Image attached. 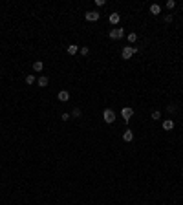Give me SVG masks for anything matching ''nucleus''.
<instances>
[{
  "label": "nucleus",
  "mask_w": 183,
  "mask_h": 205,
  "mask_svg": "<svg viewBox=\"0 0 183 205\" xmlns=\"http://www.w3.org/2000/svg\"><path fill=\"white\" fill-rule=\"evenodd\" d=\"M135 53H137V48H134V46H125L123 51H121V57H123L125 60H128V59H132Z\"/></svg>",
  "instance_id": "f257e3e1"
},
{
  "label": "nucleus",
  "mask_w": 183,
  "mask_h": 205,
  "mask_svg": "<svg viewBox=\"0 0 183 205\" xmlns=\"http://www.w3.org/2000/svg\"><path fill=\"white\" fill-rule=\"evenodd\" d=\"M103 119H104V123L112 125V123L116 121V112H114V110H110V108H106V110L103 112Z\"/></svg>",
  "instance_id": "f03ea898"
},
{
  "label": "nucleus",
  "mask_w": 183,
  "mask_h": 205,
  "mask_svg": "<svg viewBox=\"0 0 183 205\" xmlns=\"http://www.w3.org/2000/svg\"><path fill=\"white\" fill-rule=\"evenodd\" d=\"M123 35H125V29L123 28H114V29H110V39H114V40L123 39Z\"/></svg>",
  "instance_id": "7ed1b4c3"
},
{
  "label": "nucleus",
  "mask_w": 183,
  "mask_h": 205,
  "mask_svg": "<svg viewBox=\"0 0 183 205\" xmlns=\"http://www.w3.org/2000/svg\"><path fill=\"white\" fill-rule=\"evenodd\" d=\"M99 17H101L99 11H86V15H84L88 22H95V20H99Z\"/></svg>",
  "instance_id": "20e7f679"
},
{
  "label": "nucleus",
  "mask_w": 183,
  "mask_h": 205,
  "mask_svg": "<svg viewBox=\"0 0 183 205\" xmlns=\"http://www.w3.org/2000/svg\"><path fill=\"white\" fill-rule=\"evenodd\" d=\"M121 115H123V119H125V121H130V117L134 115V108H130V106L123 108V110H121Z\"/></svg>",
  "instance_id": "39448f33"
},
{
  "label": "nucleus",
  "mask_w": 183,
  "mask_h": 205,
  "mask_svg": "<svg viewBox=\"0 0 183 205\" xmlns=\"http://www.w3.org/2000/svg\"><path fill=\"white\" fill-rule=\"evenodd\" d=\"M108 20H110V24L117 26V24H119V20H121V17H119V13H112V15L108 17Z\"/></svg>",
  "instance_id": "423d86ee"
},
{
  "label": "nucleus",
  "mask_w": 183,
  "mask_h": 205,
  "mask_svg": "<svg viewBox=\"0 0 183 205\" xmlns=\"http://www.w3.org/2000/svg\"><path fill=\"white\" fill-rule=\"evenodd\" d=\"M57 97H59V101H62V102H66L68 99H70V93H68L66 90H60V92L57 93Z\"/></svg>",
  "instance_id": "0eeeda50"
},
{
  "label": "nucleus",
  "mask_w": 183,
  "mask_h": 205,
  "mask_svg": "<svg viewBox=\"0 0 183 205\" xmlns=\"http://www.w3.org/2000/svg\"><path fill=\"white\" fill-rule=\"evenodd\" d=\"M174 128V121L172 119H165L163 121V130H172Z\"/></svg>",
  "instance_id": "6e6552de"
},
{
  "label": "nucleus",
  "mask_w": 183,
  "mask_h": 205,
  "mask_svg": "<svg viewBox=\"0 0 183 205\" xmlns=\"http://www.w3.org/2000/svg\"><path fill=\"white\" fill-rule=\"evenodd\" d=\"M33 70H35V72H42L44 70V62H42V60H35V62H33Z\"/></svg>",
  "instance_id": "1a4fd4ad"
},
{
  "label": "nucleus",
  "mask_w": 183,
  "mask_h": 205,
  "mask_svg": "<svg viewBox=\"0 0 183 205\" xmlns=\"http://www.w3.org/2000/svg\"><path fill=\"white\" fill-rule=\"evenodd\" d=\"M37 83H39V86H40V88H44V86H48L50 79L46 77V75H42V77H39V81H37Z\"/></svg>",
  "instance_id": "9d476101"
},
{
  "label": "nucleus",
  "mask_w": 183,
  "mask_h": 205,
  "mask_svg": "<svg viewBox=\"0 0 183 205\" xmlns=\"http://www.w3.org/2000/svg\"><path fill=\"white\" fill-rule=\"evenodd\" d=\"M150 13H152V15H159V13H161V6L159 4H152L150 6Z\"/></svg>",
  "instance_id": "9b49d317"
},
{
  "label": "nucleus",
  "mask_w": 183,
  "mask_h": 205,
  "mask_svg": "<svg viewBox=\"0 0 183 205\" xmlns=\"http://www.w3.org/2000/svg\"><path fill=\"white\" fill-rule=\"evenodd\" d=\"M66 51H68V55H75V53L79 51V48H77V44H70Z\"/></svg>",
  "instance_id": "f8f14e48"
},
{
  "label": "nucleus",
  "mask_w": 183,
  "mask_h": 205,
  "mask_svg": "<svg viewBox=\"0 0 183 205\" xmlns=\"http://www.w3.org/2000/svg\"><path fill=\"white\" fill-rule=\"evenodd\" d=\"M123 139H125L126 143H130V141L134 139V132H132V130H126V132L123 134Z\"/></svg>",
  "instance_id": "ddd939ff"
},
{
  "label": "nucleus",
  "mask_w": 183,
  "mask_h": 205,
  "mask_svg": "<svg viewBox=\"0 0 183 205\" xmlns=\"http://www.w3.org/2000/svg\"><path fill=\"white\" fill-rule=\"evenodd\" d=\"M152 119H154V121H159V119H161V112H159V110H154V112H152Z\"/></svg>",
  "instance_id": "4468645a"
},
{
  "label": "nucleus",
  "mask_w": 183,
  "mask_h": 205,
  "mask_svg": "<svg viewBox=\"0 0 183 205\" xmlns=\"http://www.w3.org/2000/svg\"><path fill=\"white\" fill-rule=\"evenodd\" d=\"M72 115H73V117H81V115H83V112H81V108H73Z\"/></svg>",
  "instance_id": "2eb2a0df"
},
{
  "label": "nucleus",
  "mask_w": 183,
  "mask_h": 205,
  "mask_svg": "<svg viewBox=\"0 0 183 205\" xmlns=\"http://www.w3.org/2000/svg\"><path fill=\"white\" fill-rule=\"evenodd\" d=\"M35 83V75H28L26 77V84H33Z\"/></svg>",
  "instance_id": "dca6fc26"
},
{
  "label": "nucleus",
  "mask_w": 183,
  "mask_h": 205,
  "mask_svg": "<svg viewBox=\"0 0 183 205\" xmlns=\"http://www.w3.org/2000/svg\"><path fill=\"white\" fill-rule=\"evenodd\" d=\"M135 40H137V35H135V33H130V35H128V42H135Z\"/></svg>",
  "instance_id": "f3484780"
},
{
  "label": "nucleus",
  "mask_w": 183,
  "mask_h": 205,
  "mask_svg": "<svg viewBox=\"0 0 183 205\" xmlns=\"http://www.w3.org/2000/svg\"><path fill=\"white\" fill-rule=\"evenodd\" d=\"M79 51H81V55H84V57L88 55V53H90V50H88V48H86V46H84V48H81V50H79Z\"/></svg>",
  "instance_id": "a211bd4d"
},
{
  "label": "nucleus",
  "mask_w": 183,
  "mask_h": 205,
  "mask_svg": "<svg viewBox=\"0 0 183 205\" xmlns=\"http://www.w3.org/2000/svg\"><path fill=\"white\" fill-rule=\"evenodd\" d=\"M165 6H167V8H168V9H174V6H176V2H174V0H168V2H167Z\"/></svg>",
  "instance_id": "6ab92c4d"
},
{
  "label": "nucleus",
  "mask_w": 183,
  "mask_h": 205,
  "mask_svg": "<svg viewBox=\"0 0 183 205\" xmlns=\"http://www.w3.org/2000/svg\"><path fill=\"white\" fill-rule=\"evenodd\" d=\"M60 119H62V121H68V119H70V114H62V115H60Z\"/></svg>",
  "instance_id": "aec40b11"
},
{
  "label": "nucleus",
  "mask_w": 183,
  "mask_h": 205,
  "mask_svg": "<svg viewBox=\"0 0 183 205\" xmlns=\"http://www.w3.org/2000/svg\"><path fill=\"white\" fill-rule=\"evenodd\" d=\"M168 112H176V105H168Z\"/></svg>",
  "instance_id": "412c9836"
},
{
  "label": "nucleus",
  "mask_w": 183,
  "mask_h": 205,
  "mask_svg": "<svg viewBox=\"0 0 183 205\" xmlns=\"http://www.w3.org/2000/svg\"><path fill=\"white\" fill-rule=\"evenodd\" d=\"M165 22H172V15H167L165 17Z\"/></svg>",
  "instance_id": "4be33fe9"
}]
</instances>
